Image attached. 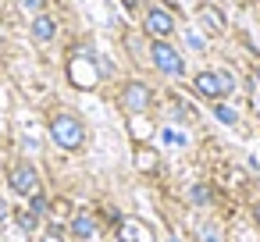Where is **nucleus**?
<instances>
[{
	"label": "nucleus",
	"mask_w": 260,
	"mask_h": 242,
	"mask_svg": "<svg viewBox=\"0 0 260 242\" xmlns=\"http://www.w3.org/2000/svg\"><path fill=\"white\" fill-rule=\"evenodd\" d=\"M47 135H50V143H54L57 150H64V153H82L86 143H89V125L82 121V114L57 107V111H50V118H47Z\"/></svg>",
	"instance_id": "obj_1"
},
{
	"label": "nucleus",
	"mask_w": 260,
	"mask_h": 242,
	"mask_svg": "<svg viewBox=\"0 0 260 242\" xmlns=\"http://www.w3.org/2000/svg\"><path fill=\"white\" fill-rule=\"evenodd\" d=\"M64 75H68V82H72L75 89L89 93V89H96V86H100L104 68L96 64V57H93L89 50H72V54H68V61H64Z\"/></svg>",
	"instance_id": "obj_2"
},
{
	"label": "nucleus",
	"mask_w": 260,
	"mask_h": 242,
	"mask_svg": "<svg viewBox=\"0 0 260 242\" xmlns=\"http://www.w3.org/2000/svg\"><path fill=\"white\" fill-rule=\"evenodd\" d=\"M114 103H118V111L128 114V118H143V114L153 107V86L143 82V79H125V82L118 86V93H114Z\"/></svg>",
	"instance_id": "obj_3"
},
{
	"label": "nucleus",
	"mask_w": 260,
	"mask_h": 242,
	"mask_svg": "<svg viewBox=\"0 0 260 242\" xmlns=\"http://www.w3.org/2000/svg\"><path fill=\"white\" fill-rule=\"evenodd\" d=\"M150 64L157 68V75H164L171 82L185 79V57L171 40H150Z\"/></svg>",
	"instance_id": "obj_4"
},
{
	"label": "nucleus",
	"mask_w": 260,
	"mask_h": 242,
	"mask_svg": "<svg viewBox=\"0 0 260 242\" xmlns=\"http://www.w3.org/2000/svg\"><path fill=\"white\" fill-rule=\"evenodd\" d=\"M8 189H11L15 196H22V199L43 192V178H40L36 164H32V160H11V164H8Z\"/></svg>",
	"instance_id": "obj_5"
},
{
	"label": "nucleus",
	"mask_w": 260,
	"mask_h": 242,
	"mask_svg": "<svg viewBox=\"0 0 260 242\" xmlns=\"http://www.w3.org/2000/svg\"><path fill=\"white\" fill-rule=\"evenodd\" d=\"M143 32L150 40H171L175 36V15L168 8H146L143 11Z\"/></svg>",
	"instance_id": "obj_6"
},
{
	"label": "nucleus",
	"mask_w": 260,
	"mask_h": 242,
	"mask_svg": "<svg viewBox=\"0 0 260 242\" xmlns=\"http://www.w3.org/2000/svg\"><path fill=\"white\" fill-rule=\"evenodd\" d=\"M57 32H61V25H57V18H54V15H47V11H40V15L29 22V36H32L40 47L54 43V40H57Z\"/></svg>",
	"instance_id": "obj_7"
},
{
	"label": "nucleus",
	"mask_w": 260,
	"mask_h": 242,
	"mask_svg": "<svg viewBox=\"0 0 260 242\" xmlns=\"http://www.w3.org/2000/svg\"><path fill=\"white\" fill-rule=\"evenodd\" d=\"M118 238L121 242H153V228L136 221V217H121L118 221Z\"/></svg>",
	"instance_id": "obj_8"
},
{
	"label": "nucleus",
	"mask_w": 260,
	"mask_h": 242,
	"mask_svg": "<svg viewBox=\"0 0 260 242\" xmlns=\"http://www.w3.org/2000/svg\"><path fill=\"white\" fill-rule=\"evenodd\" d=\"M192 93L196 96H203V100H224L221 96V82H217V72H196L192 75Z\"/></svg>",
	"instance_id": "obj_9"
},
{
	"label": "nucleus",
	"mask_w": 260,
	"mask_h": 242,
	"mask_svg": "<svg viewBox=\"0 0 260 242\" xmlns=\"http://www.w3.org/2000/svg\"><path fill=\"white\" fill-rule=\"evenodd\" d=\"M68 235H75V238H93V235H96V221H93V214L75 210L72 221H68Z\"/></svg>",
	"instance_id": "obj_10"
},
{
	"label": "nucleus",
	"mask_w": 260,
	"mask_h": 242,
	"mask_svg": "<svg viewBox=\"0 0 260 242\" xmlns=\"http://www.w3.org/2000/svg\"><path fill=\"white\" fill-rule=\"evenodd\" d=\"M15 224H18L25 235H32V231L40 228V214H32L29 206H18V210H15Z\"/></svg>",
	"instance_id": "obj_11"
},
{
	"label": "nucleus",
	"mask_w": 260,
	"mask_h": 242,
	"mask_svg": "<svg viewBox=\"0 0 260 242\" xmlns=\"http://www.w3.org/2000/svg\"><path fill=\"white\" fill-rule=\"evenodd\" d=\"M210 107H214V118H217V121H221V125H235V121H239V114H235V111H232V107H224V103H221V100H214V103H210Z\"/></svg>",
	"instance_id": "obj_12"
},
{
	"label": "nucleus",
	"mask_w": 260,
	"mask_h": 242,
	"mask_svg": "<svg viewBox=\"0 0 260 242\" xmlns=\"http://www.w3.org/2000/svg\"><path fill=\"white\" fill-rule=\"evenodd\" d=\"M136 167H143V171H157V153H153L150 146H143V150L136 153Z\"/></svg>",
	"instance_id": "obj_13"
},
{
	"label": "nucleus",
	"mask_w": 260,
	"mask_h": 242,
	"mask_svg": "<svg viewBox=\"0 0 260 242\" xmlns=\"http://www.w3.org/2000/svg\"><path fill=\"white\" fill-rule=\"evenodd\" d=\"M200 18H203L210 29H217V32L224 29V22H221V15H217V8H210V4H203V8H200Z\"/></svg>",
	"instance_id": "obj_14"
},
{
	"label": "nucleus",
	"mask_w": 260,
	"mask_h": 242,
	"mask_svg": "<svg viewBox=\"0 0 260 242\" xmlns=\"http://www.w3.org/2000/svg\"><path fill=\"white\" fill-rule=\"evenodd\" d=\"M189 199H192L196 206H207V203H210V185H192V189H189Z\"/></svg>",
	"instance_id": "obj_15"
},
{
	"label": "nucleus",
	"mask_w": 260,
	"mask_h": 242,
	"mask_svg": "<svg viewBox=\"0 0 260 242\" xmlns=\"http://www.w3.org/2000/svg\"><path fill=\"white\" fill-rule=\"evenodd\" d=\"M29 210H32V214H40V217H47V214H50V203H47V196H43V192L29 196Z\"/></svg>",
	"instance_id": "obj_16"
},
{
	"label": "nucleus",
	"mask_w": 260,
	"mask_h": 242,
	"mask_svg": "<svg viewBox=\"0 0 260 242\" xmlns=\"http://www.w3.org/2000/svg\"><path fill=\"white\" fill-rule=\"evenodd\" d=\"M217 82H221V96L228 100V96L235 93V75H232V72H217Z\"/></svg>",
	"instance_id": "obj_17"
},
{
	"label": "nucleus",
	"mask_w": 260,
	"mask_h": 242,
	"mask_svg": "<svg viewBox=\"0 0 260 242\" xmlns=\"http://www.w3.org/2000/svg\"><path fill=\"white\" fill-rule=\"evenodd\" d=\"M249 217H253V224L260 228V199H253V206H249Z\"/></svg>",
	"instance_id": "obj_18"
},
{
	"label": "nucleus",
	"mask_w": 260,
	"mask_h": 242,
	"mask_svg": "<svg viewBox=\"0 0 260 242\" xmlns=\"http://www.w3.org/2000/svg\"><path fill=\"white\" fill-rule=\"evenodd\" d=\"M36 242H61V235H57V231H47V235H40Z\"/></svg>",
	"instance_id": "obj_19"
},
{
	"label": "nucleus",
	"mask_w": 260,
	"mask_h": 242,
	"mask_svg": "<svg viewBox=\"0 0 260 242\" xmlns=\"http://www.w3.org/2000/svg\"><path fill=\"white\" fill-rule=\"evenodd\" d=\"M22 4H25L29 11H36V15H40V8H43V0H22Z\"/></svg>",
	"instance_id": "obj_20"
},
{
	"label": "nucleus",
	"mask_w": 260,
	"mask_h": 242,
	"mask_svg": "<svg viewBox=\"0 0 260 242\" xmlns=\"http://www.w3.org/2000/svg\"><path fill=\"white\" fill-rule=\"evenodd\" d=\"M4 217H8V203H4V199H0V221H4Z\"/></svg>",
	"instance_id": "obj_21"
},
{
	"label": "nucleus",
	"mask_w": 260,
	"mask_h": 242,
	"mask_svg": "<svg viewBox=\"0 0 260 242\" xmlns=\"http://www.w3.org/2000/svg\"><path fill=\"white\" fill-rule=\"evenodd\" d=\"M256 79H260V68H256Z\"/></svg>",
	"instance_id": "obj_22"
},
{
	"label": "nucleus",
	"mask_w": 260,
	"mask_h": 242,
	"mask_svg": "<svg viewBox=\"0 0 260 242\" xmlns=\"http://www.w3.org/2000/svg\"><path fill=\"white\" fill-rule=\"evenodd\" d=\"M0 8H4V0H0Z\"/></svg>",
	"instance_id": "obj_23"
}]
</instances>
